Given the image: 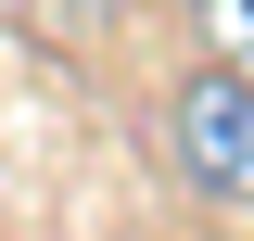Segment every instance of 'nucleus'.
<instances>
[{"mask_svg": "<svg viewBox=\"0 0 254 241\" xmlns=\"http://www.w3.org/2000/svg\"><path fill=\"white\" fill-rule=\"evenodd\" d=\"M203 13H216V51L254 76V0H203Z\"/></svg>", "mask_w": 254, "mask_h": 241, "instance_id": "obj_2", "label": "nucleus"}, {"mask_svg": "<svg viewBox=\"0 0 254 241\" xmlns=\"http://www.w3.org/2000/svg\"><path fill=\"white\" fill-rule=\"evenodd\" d=\"M178 165H190V190L254 203V76L242 63H203L178 89Z\"/></svg>", "mask_w": 254, "mask_h": 241, "instance_id": "obj_1", "label": "nucleus"}]
</instances>
